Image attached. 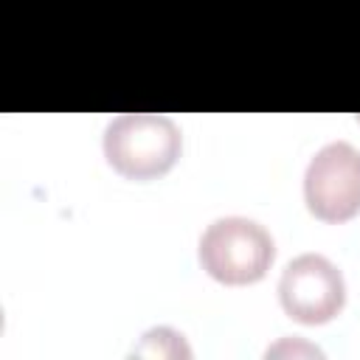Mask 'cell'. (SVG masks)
I'll return each instance as SVG.
<instances>
[{
	"label": "cell",
	"mask_w": 360,
	"mask_h": 360,
	"mask_svg": "<svg viewBox=\"0 0 360 360\" xmlns=\"http://www.w3.org/2000/svg\"><path fill=\"white\" fill-rule=\"evenodd\" d=\"M357 121H360V118H357Z\"/></svg>",
	"instance_id": "cell-7"
},
{
	"label": "cell",
	"mask_w": 360,
	"mask_h": 360,
	"mask_svg": "<svg viewBox=\"0 0 360 360\" xmlns=\"http://www.w3.org/2000/svg\"><path fill=\"white\" fill-rule=\"evenodd\" d=\"M197 256L211 278L239 287L264 278L276 259V242L262 222L233 214L205 225Z\"/></svg>",
	"instance_id": "cell-2"
},
{
	"label": "cell",
	"mask_w": 360,
	"mask_h": 360,
	"mask_svg": "<svg viewBox=\"0 0 360 360\" xmlns=\"http://www.w3.org/2000/svg\"><path fill=\"white\" fill-rule=\"evenodd\" d=\"M304 202L323 222H346L360 214V149L349 141L323 143L304 172Z\"/></svg>",
	"instance_id": "cell-3"
},
{
	"label": "cell",
	"mask_w": 360,
	"mask_h": 360,
	"mask_svg": "<svg viewBox=\"0 0 360 360\" xmlns=\"http://www.w3.org/2000/svg\"><path fill=\"white\" fill-rule=\"evenodd\" d=\"M183 152L180 127L158 112H124L104 129V158L127 180L163 177Z\"/></svg>",
	"instance_id": "cell-1"
},
{
	"label": "cell",
	"mask_w": 360,
	"mask_h": 360,
	"mask_svg": "<svg viewBox=\"0 0 360 360\" xmlns=\"http://www.w3.org/2000/svg\"><path fill=\"white\" fill-rule=\"evenodd\" d=\"M132 354H138V357H191V349L177 329L155 326L141 335V340L132 346Z\"/></svg>",
	"instance_id": "cell-5"
},
{
	"label": "cell",
	"mask_w": 360,
	"mask_h": 360,
	"mask_svg": "<svg viewBox=\"0 0 360 360\" xmlns=\"http://www.w3.org/2000/svg\"><path fill=\"white\" fill-rule=\"evenodd\" d=\"M284 312L307 326L332 321L346 304V281L335 262L321 253H301L287 262L278 278Z\"/></svg>",
	"instance_id": "cell-4"
},
{
	"label": "cell",
	"mask_w": 360,
	"mask_h": 360,
	"mask_svg": "<svg viewBox=\"0 0 360 360\" xmlns=\"http://www.w3.org/2000/svg\"><path fill=\"white\" fill-rule=\"evenodd\" d=\"M276 354H309V357H323L321 349L304 343V340H290V338H281L276 346L267 349V357H276Z\"/></svg>",
	"instance_id": "cell-6"
}]
</instances>
